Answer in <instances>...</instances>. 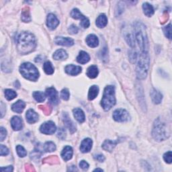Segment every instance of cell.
Wrapping results in <instances>:
<instances>
[{
  "instance_id": "ee69618b",
  "label": "cell",
  "mask_w": 172,
  "mask_h": 172,
  "mask_svg": "<svg viewBox=\"0 0 172 172\" xmlns=\"http://www.w3.org/2000/svg\"><path fill=\"white\" fill-rule=\"evenodd\" d=\"M128 57L130 59V61H131L132 63H135L137 58V53L134 52V51H131V52L129 53Z\"/></svg>"
},
{
  "instance_id": "e0dca14e",
  "label": "cell",
  "mask_w": 172,
  "mask_h": 172,
  "mask_svg": "<svg viewBox=\"0 0 172 172\" xmlns=\"http://www.w3.org/2000/svg\"><path fill=\"white\" fill-rule=\"evenodd\" d=\"M73 149L70 146L65 147L61 152V157L64 161L70 160L73 157Z\"/></svg>"
},
{
  "instance_id": "f35d334b",
  "label": "cell",
  "mask_w": 172,
  "mask_h": 172,
  "mask_svg": "<svg viewBox=\"0 0 172 172\" xmlns=\"http://www.w3.org/2000/svg\"><path fill=\"white\" fill-rule=\"evenodd\" d=\"M80 25L81 26H82L83 29H87L88 27L90 26V20L89 19H88L86 17H83L82 19H81V21L80 22Z\"/></svg>"
},
{
  "instance_id": "d6986e66",
  "label": "cell",
  "mask_w": 172,
  "mask_h": 172,
  "mask_svg": "<svg viewBox=\"0 0 172 172\" xmlns=\"http://www.w3.org/2000/svg\"><path fill=\"white\" fill-rule=\"evenodd\" d=\"M151 97L153 102L155 104H160L163 98V96L161 93L154 89L151 91Z\"/></svg>"
},
{
  "instance_id": "74e56055",
  "label": "cell",
  "mask_w": 172,
  "mask_h": 172,
  "mask_svg": "<svg viewBox=\"0 0 172 172\" xmlns=\"http://www.w3.org/2000/svg\"><path fill=\"white\" fill-rule=\"evenodd\" d=\"M134 39L135 38H134V36L131 34H128L126 36V40L128 44L131 46H132V47H134V46H135V44H134Z\"/></svg>"
},
{
  "instance_id": "836d02e7",
  "label": "cell",
  "mask_w": 172,
  "mask_h": 172,
  "mask_svg": "<svg viewBox=\"0 0 172 172\" xmlns=\"http://www.w3.org/2000/svg\"><path fill=\"white\" fill-rule=\"evenodd\" d=\"M5 96L8 100H12L17 96V94L13 90L8 89L5 90Z\"/></svg>"
},
{
  "instance_id": "ffe728a7",
  "label": "cell",
  "mask_w": 172,
  "mask_h": 172,
  "mask_svg": "<svg viewBox=\"0 0 172 172\" xmlns=\"http://www.w3.org/2000/svg\"><path fill=\"white\" fill-rule=\"evenodd\" d=\"M117 144V141H111V140H106L104 143L102 144V148L103 149L106 151L112 152L113 151L114 147H116Z\"/></svg>"
},
{
  "instance_id": "f907efd6",
  "label": "cell",
  "mask_w": 172,
  "mask_h": 172,
  "mask_svg": "<svg viewBox=\"0 0 172 172\" xmlns=\"http://www.w3.org/2000/svg\"><path fill=\"white\" fill-rule=\"evenodd\" d=\"M80 166L81 168L83 170H86L89 168V164H88L86 161H81L80 163Z\"/></svg>"
},
{
  "instance_id": "f546056e",
  "label": "cell",
  "mask_w": 172,
  "mask_h": 172,
  "mask_svg": "<svg viewBox=\"0 0 172 172\" xmlns=\"http://www.w3.org/2000/svg\"><path fill=\"white\" fill-rule=\"evenodd\" d=\"M43 69L44 72L47 74V75H51L54 73V67H53V65L50 61H46L44 63L43 65Z\"/></svg>"
},
{
  "instance_id": "d590c367",
  "label": "cell",
  "mask_w": 172,
  "mask_h": 172,
  "mask_svg": "<svg viewBox=\"0 0 172 172\" xmlns=\"http://www.w3.org/2000/svg\"><path fill=\"white\" fill-rule=\"evenodd\" d=\"M16 151L18 155L20 157H24L27 155V152L26 149L21 145H18L16 147Z\"/></svg>"
},
{
  "instance_id": "4dcf8cb0",
  "label": "cell",
  "mask_w": 172,
  "mask_h": 172,
  "mask_svg": "<svg viewBox=\"0 0 172 172\" xmlns=\"http://www.w3.org/2000/svg\"><path fill=\"white\" fill-rule=\"evenodd\" d=\"M34 98L38 102H43L45 100L46 96L43 92L41 91H34L33 93Z\"/></svg>"
},
{
  "instance_id": "db71d44e",
  "label": "cell",
  "mask_w": 172,
  "mask_h": 172,
  "mask_svg": "<svg viewBox=\"0 0 172 172\" xmlns=\"http://www.w3.org/2000/svg\"><path fill=\"white\" fill-rule=\"evenodd\" d=\"M26 171H34V169L33 166H32V165H30V164H28V165H26Z\"/></svg>"
},
{
  "instance_id": "6da1fadb",
  "label": "cell",
  "mask_w": 172,
  "mask_h": 172,
  "mask_svg": "<svg viewBox=\"0 0 172 172\" xmlns=\"http://www.w3.org/2000/svg\"><path fill=\"white\" fill-rule=\"evenodd\" d=\"M36 39L34 36L29 32H23L17 39V49L22 55L29 54L36 47Z\"/></svg>"
},
{
  "instance_id": "3957f363",
  "label": "cell",
  "mask_w": 172,
  "mask_h": 172,
  "mask_svg": "<svg viewBox=\"0 0 172 172\" xmlns=\"http://www.w3.org/2000/svg\"><path fill=\"white\" fill-rule=\"evenodd\" d=\"M135 39L138 44L142 53H148L149 43L145 27L141 23H137L134 28Z\"/></svg>"
},
{
  "instance_id": "f6af8a7d",
  "label": "cell",
  "mask_w": 172,
  "mask_h": 172,
  "mask_svg": "<svg viewBox=\"0 0 172 172\" xmlns=\"http://www.w3.org/2000/svg\"><path fill=\"white\" fill-rule=\"evenodd\" d=\"M68 32H69V33L71 34H77L78 32L77 27L76 25L73 24L71 26H69V28L68 29Z\"/></svg>"
},
{
  "instance_id": "603a6c76",
  "label": "cell",
  "mask_w": 172,
  "mask_h": 172,
  "mask_svg": "<svg viewBox=\"0 0 172 172\" xmlns=\"http://www.w3.org/2000/svg\"><path fill=\"white\" fill-rule=\"evenodd\" d=\"M53 57L55 60H65L68 57V55L67 52L63 49H59L55 51L53 54Z\"/></svg>"
},
{
  "instance_id": "8992f818",
  "label": "cell",
  "mask_w": 172,
  "mask_h": 172,
  "mask_svg": "<svg viewBox=\"0 0 172 172\" xmlns=\"http://www.w3.org/2000/svg\"><path fill=\"white\" fill-rule=\"evenodd\" d=\"M20 72L26 80L36 81L39 77V72L37 68L30 63H24L20 67Z\"/></svg>"
},
{
  "instance_id": "277c9868",
  "label": "cell",
  "mask_w": 172,
  "mask_h": 172,
  "mask_svg": "<svg viewBox=\"0 0 172 172\" xmlns=\"http://www.w3.org/2000/svg\"><path fill=\"white\" fill-rule=\"evenodd\" d=\"M116 104L114 87L108 86L106 87L101 105L105 111L110 110Z\"/></svg>"
},
{
  "instance_id": "8d00e7d4",
  "label": "cell",
  "mask_w": 172,
  "mask_h": 172,
  "mask_svg": "<svg viewBox=\"0 0 172 172\" xmlns=\"http://www.w3.org/2000/svg\"><path fill=\"white\" fill-rule=\"evenodd\" d=\"M164 32L165 36L169 39H171V25L169 24L164 29Z\"/></svg>"
},
{
  "instance_id": "b9f144b4",
  "label": "cell",
  "mask_w": 172,
  "mask_h": 172,
  "mask_svg": "<svg viewBox=\"0 0 172 172\" xmlns=\"http://www.w3.org/2000/svg\"><path fill=\"white\" fill-rule=\"evenodd\" d=\"M40 155H41V154H40L39 150H34L33 152L31 153L30 157H31V159L36 160V159H39L40 157Z\"/></svg>"
},
{
  "instance_id": "5b68a950",
  "label": "cell",
  "mask_w": 172,
  "mask_h": 172,
  "mask_svg": "<svg viewBox=\"0 0 172 172\" xmlns=\"http://www.w3.org/2000/svg\"><path fill=\"white\" fill-rule=\"evenodd\" d=\"M149 62L148 53H142L139 57L137 66V76L139 80H144L146 78L149 68Z\"/></svg>"
},
{
  "instance_id": "681fc988",
  "label": "cell",
  "mask_w": 172,
  "mask_h": 172,
  "mask_svg": "<svg viewBox=\"0 0 172 172\" xmlns=\"http://www.w3.org/2000/svg\"><path fill=\"white\" fill-rule=\"evenodd\" d=\"M7 136V131L3 127H1V134H0V139L1 141H3Z\"/></svg>"
},
{
  "instance_id": "816d5d0a",
  "label": "cell",
  "mask_w": 172,
  "mask_h": 172,
  "mask_svg": "<svg viewBox=\"0 0 172 172\" xmlns=\"http://www.w3.org/2000/svg\"><path fill=\"white\" fill-rule=\"evenodd\" d=\"M94 158L100 162H103L105 160V157L103 155H96L94 156Z\"/></svg>"
},
{
  "instance_id": "ab89813d",
  "label": "cell",
  "mask_w": 172,
  "mask_h": 172,
  "mask_svg": "<svg viewBox=\"0 0 172 172\" xmlns=\"http://www.w3.org/2000/svg\"><path fill=\"white\" fill-rule=\"evenodd\" d=\"M164 159L167 164H171L172 161V153L171 151H168L165 153L164 155Z\"/></svg>"
},
{
  "instance_id": "7dc6e473",
  "label": "cell",
  "mask_w": 172,
  "mask_h": 172,
  "mask_svg": "<svg viewBox=\"0 0 172 172\" xmlns=\"http://www.w3.org/2000/svg\"><path fill=\"white\" fill-rule=\"evenodd\" d=\"M9 153V149L3 145H1V151H0V154H1V156H4V155H7Z\"/></svg>"
},
{
  "instance_id": "30bf717a",
  "label": "cell",
  "mask_w": 172,
  "mask_h": 172,
  "mask_svg": "<svg viewBox=\"0 0 172 172\" xmlns=\"http://www.w3.org/2000/svg\"><path fill=\"white\" fill-rule=\"evenodd\" d=\"M55 43L58 45L65 46H71L74 44V41L72 39L68 38V37H63V36L56 37L55 39Z\"/></svg>"
},
{
  "instance_id": "7bdbcfd3",
  "label": "cell",
  "mask_w": 172,
  "mask_h": 172,
  "mask_svg": "<svg viewBox=\"0 0 172 172\" xmlns=\"http://www.w3.org/2000/svg\"><path fill=\"white\" fill-rule=\"evenodd\" d=\"M39 108L43 111V112L46 115H49L51 112V108L50 106L47 105H44V106H40Z\"/></svg>"
},
{
  "instance_id": "52a82bcc",
  "label": "cell",
  "mask_w": 172,
  "mask_h": 172,
  "mask_svg": "<svg viewBox=\"0 0 172 172\" xmlns=\"http://www.w3.org/2000/svg\"><path fill=\"white\" fill-rule=\"evenodd\" d=\"M113 118L117 122H127L130 119V115L127 110L117 109L114 112Z\"/></svg>"
},
{
  "instance_id": "11a10c76",
  "label": "cell",
  "mask_w": 172,
  "mask_h": 172,
  "mask_svg": "<svg viewBox=\"0 0 172 172\" xmlns=\"http://www.w3.org/2000/svg\"><path fill=\"white\" fill-rule=\"evenodd\" d=\"M103 171V169H99V168H97L94 170V171Z\"/></svg>"
},
{
  "instance_id": "2e32d148",
  "label": "cell",
  "mask_w": 172,
  "mask_h": 172,
  "mask_svg": "<svg viewBox=\"0 0 172 172\" xmlns=\"http://www.w3.org/2000/svg\"><path fill=\"white\" fill-rule=\"evenodd\" d=\"M86 43L91 48L97 47L99 44V40L97 37L94 34H90L86 38Z\"/></svg>"
},
{
  "instance_id": "f5cc1de1",
  "label": "cell",
  "mask_w": 172,
  "mask_h": 172,
  "mask_svg": "<svg viewBox=\"0 0 172 172\" xmlns=\"http://www.w3.org/2000/svg\"><path fill=\"white\" fill-rule=\"evenodd\" d=\"M1 171H8V172H11L13 171V167L12 166H8L6 167H1Z\"/></svg>"
},
{
  "instance_id": "d4e9b609",
  "label": "cell",
  "mask_w": 172,
  "mask_h": 172,
  "mask_svg": "<svg viewBox=\"0 0 172 172\" xmlns=\"http://www.w3.org/2000/svg\"><path fill=\"white\" fill-rule=\"evenodd\" d=\"M108 24V18L104 13L100 14L96 20V25L98 28H104Z\"/></svg>"
},
{
  "instance_id": "ba28073f",
  "label": "cell",
  "mask_w": 172,
  "mask_h": 172,
  "mask_svg": "<svg viewBox=\"0 0 172 172\" xmlns=\"http://www.w3.org/2000/svg\"><path fill=\"white\" fill-rule=\"evenodd\" d=\"M57 127L55 123L52 121H48L43 123L40 127V131L42 133L45 134H52L55 133Z\"/></svg>"
},
{
  "instance_id": "7402d4cb",
  "label": "cell",
  "mask_w": 172,
  "mask_h": 172,
  "mask_svg": "<svg viewBox=\"0 0 172 172\" xmlns=\"http://www.w3.org/2000/svg\"><path fill=\"white\" fill-rule=\"evenodd\" d=\"M26 104L23 101L18 100L12 106V109L13 112L17 113H22V111L25 108Z\"/></svg>"
},
{
  "instance_id": "f1b7e54d",
  "label": "cell",
  "mask_w": 172,
  "mask_h": 172,
  "mask_svg": "<svg viewBox=\"0 0 172 172\" xmlns=\"http://www.w3.org/2000/svg\"><path fill=\"white\" fill-rule=\"evenodd\" d=\"M21 19L24 22H29L31 20L30 14V10L29 7H25L22 10Z\"/></svg>"
},
{
  "instance_id": "e575fe53",
  "label": "cell",
  "mask_w": 172,
  "mask_h": 172,
  "mask_svg": "<svg viewBox=\"0 0 172 172\" xmlns=\"http://www.w3.org/2000/svg\"><path fill=\"white\" fill-rule=\"evenodd\" d=\"M71 16L73 18H74V19H82V18L84 17V16H83L82 13L80 12V10H78V9H73V10H72L71 13Z\"/></svg>"
},
{
  "instance_id": "ac0fdd59",
  "label": "cell",
  "mask_w": 172,
  "mask_h": 172,
  "mask_svg": "<svg viewBox=\"0 0 172 172\" xmlns=\"http://www.w3.org/2000/svg\"><path fill=\"white\" fill-rule=\"evenodd\" d=\"M11 126L14 131H20L22 128V120L18 117H13L11 120Z\"/></svg>"
},
{
  "instance_id": "60d3db41",
  "label": "cell",
  "mask_w": 172,
  "mask_h": 172,
  "mask_svg": "<svg viewBox=\"0 0 172 172\" xmlns=\"http://www.w3.org/2000/svg\"><path fill=\"white\" fill-rule=\"evenodd\" d=\"M61 97L64 100H68L69 98V91L67 89H63L61 92Z\"/></svg>"
},
{
  "instance_id": "484cf974",
  "label": "cell",
  "mask_w": 172,
  "mask_h": 172,
  "mask_svg": "<svg viewBox=\"0 0 172 172\" xmlns=\"http://www.w3.org/2000/svg\"><path fill=\"white\" fill-rule=\"evenodd\" d=\"M143 9L144 13L148 17L152 16L153 15V13H154V9H153V7L149 3H144L143 5Z\"/></svg>"
},
{
  "instance_id": "d6a6232c",
  "label": "cell",
  "mask_w": 172,
  "mask_h": 172,
  "mask_svg": "<svg viewBox=\"0 0 172 172\" xmlns=\"http://www.w3.org/2000/svg\"><path fill=\"white\" fill-rule=\"evenodd\" d=\"M59 161V158L57 156H50L49 157H46L43 160V163L49 164H57Z\"/></svg>"
},
{
  "instance_id": "9a60e30c",
  "label": "cell",
  "mask_w": 172,
  "mask_h": 172,
  "mask_svg": "<svg viewBox=\"0 0 172 172\" xmlns=\"http://www.w3.org/2000/svg\"><path fill=\"white\" fill-rule=\"evenodd\" d=\"M65 72L70 76H77L81 72V67L73 65H69L65 67Z\"/></svg>"
},
{
  "instance_id": "9c48e42d",
  "label": "cell",
  "mask_w": 172,
  "mask_h": 172,
  "mask_svg": "<svg viewBox=\"0 0 172 172\" xmlns=\"http://www.w3.org/2000/svg\"><path fill=\"white\" fill-rule=\"evenodd\" d=\"M46 95L48 97L49 100L53 104H57L59 102L58 94L54 87H49L46 90Z\"/></svg>"
},
{
  "instance_id": "cb8c5ba5",
  "label": "cell",
  "mask_w": 172,
  "mask_h": 172,
  "mask_svg": "<svg viewBox=\"0 0 172 172\" xmlns=\"http://www.w3.org/2000/svg\"><path fill=\"white\" fill-rule=\"evenodd\" d=\"M90 55H88L85 51H81L79 54L78 57H77V61L79 63L81 64H86L90 61Z\"/></svg>"
},
{
  "instance_id": "7a4b0ae2",
  "label": "cell",
  "mask_w": 172,
  "mask_h": 172,
  "mask_svg": "<svg viewBox=\"0 0 172 172\" xmlns=\"http://www.w3.org/2000/svg\"><path fill=\"white\" fill-rule=\"evenodd\" d=\"M152 135L156 141H164L169 137L170 129L165 122L160 118H157L153 126Z\"/></svg>"
},
{
  "instance_id": "44dd1931",
  "label": "cell",
  "mask_w": 172,
  "mask_h": 172,
  "mask_svg": "<svg viewBox=\"0 0 172 172\" xmlns=\"http://www.w3.org/2000/svg\"><path fill=\"white\" fill-rule=\"evenodd\" d=\"M74 117L79 122L82 123L85 121V114L83 110L80 108H75L73 110Z\"/></svg>"
},
{
  "instance_id": "1f68e13d",
  "label": "cell",
  "mask_w": 172,
  "mask_h": 172,
  "mask_svg": "<svg viewBox=\"0 0 172 172\" xmlns=\"http://www.w3.org/2000/svg\"><path fill=\"white\" fill-rule=\"evenodd\" d=\"M55 149H56V145L53 142L51 141L46 142L44 145V150L45 151V152H53L55 151Z\"/></svg>"
},
{
  "instance_id": "c3c4849f",
  "label": "cell",
  "mask_w": 172,
  "mask_h": 172,
  "mask_svg": "<svg viewBox=\"0 0 172 172\" xmlns=\"http://www.w3.org/2000/svg\"><path fill=\"white\" fill-rule=\"evenodd\" d=\"M168 19H169V14L168 13H167V12L165 11L164 12V13H163L162 17H161V24H164V23H165L167 20H168Z\"/></svg>"
},
{
  "instance_id": "83f0119b",
  "label": "cell",
  "mask_w": 172,
  "mask_h": 172,
  "mask_svg": "<svg viewBox=\"0 0 172 172\" xmlns=\"http://www.w3.org/2000/svg\"><path fill=\"white\" fill-rule=\"evenodd\" d=\"M86 74L90 78L94 79L98 75V69L96 65H91L87 69Z\"/></svg>"
},
{
  "instance_id": "4316f807",
  "label": "cell",
  "mask_w": 172,
  "mask_h": 172,
  "mask_svg": "<svg viewBox=\"0 0 172 172\" xmlns=\"http://www.w3.org/2000/svg\"><path fill=\"white\" fill-rule=\"evenodd\" d=\"M99 93V87L97 86H92L88 93V99L90 100H94Z\"/></svg>"
},
{
  "instance_id": "7c38bea8",
  "label": "cell",
  "mask_w": 172,
  "mask_h": 172,
  "mask_svg": "<svg viewBox=\"0 0 172 172\" xmlns=\"http://www.w3.org/2000/svg\"><path fill=\"white\" fill-rule=\"evenodd\" d=\"M63 120L64 123L65 124L66 127L69 128L71 133H73L74 132L76 131V126L75 124L72 122V120L69 118V115L67 113H65L63 114Z\"/></svg>"
},
{
  "instance_id": "4fadbf2b",
  "label": "cell",
  "mask_w": 172,
  "mask_h": 172,
  "mask_svg": "<svg viewBox=\"0 0 172 172\" xmlns=\"http://www.w3.org/2000/svg\"><path fill=\"white\" fill-rule=\"evenodd\" d=\"M26 118L27 122L30 124H33L38 121L39 115L34 110L30 109L26 112Z\"/></svg>"
},
{
  "instance_id": "bcb514c9",
  "label": "cell",
  "mask_w": 172,
  "mask_h": 172,
  "mask_svg": "<svg viewBox=\"0 0 172 172\" xmlns=\"http://www.w3.org/2000/svg\"><path fill=\"white\" fill-rule=\"evenodd\" d=\"M57 136H58L59 138H60L61 139H62V140H63V139L65 138V137H66L65 131L63 128L59 129V131H58V133H57Z\"/></svg>"
},
{
  "instance_id": "8fae6325",
  "label": "cell",
  "mask_w": 172,
  "mask_h": 172,
  "mask_svg": "<svg viewBox=\"0 0 172 172\" xmlns=\"http://www.w3.org/2000/svg\"><path fill=\"white\" fill-rule=\"evenodd\" d=\"M59 24V21L53 13H49L46 18V25L51 30H54Z\"/></svg>"
},
{
  "instance_id": "5bb4252c",
  "label": "cell",
  "mask_w": 172,
  "mask_h": 172,
  "mask_svg": "<svg viewBox=\"0 0 172 172\" xmlns=\"http://www.w3.org/2000/svg\"><path fill=\"white\" fill-rule=\"evenodd\" d=\"M92 144H93V142L91 139L89 138H85L81 143V146H80L81 151L82 153L90 152V151L91 149Z\"/></svg>"
}]
</instances>
